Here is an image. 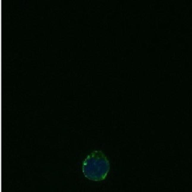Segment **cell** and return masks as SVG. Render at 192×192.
<instances>
[{
	"instance_id": "cell-1",
	"label": "cell",
	"mask_w": 192,
	"mask_h": 192,
	"mask_svg": "<svg viewBox=\"0 0 192 192\" xmlns=\"http://www.w3.org/2000/svg\"><path fill=\"white\" fill-rule=\"evenodd\" d=\"M109 170L110 163L102 151H93L83 161V173L87 179L92 181L104 180Z\"/></svg>"
}]
</instances>
